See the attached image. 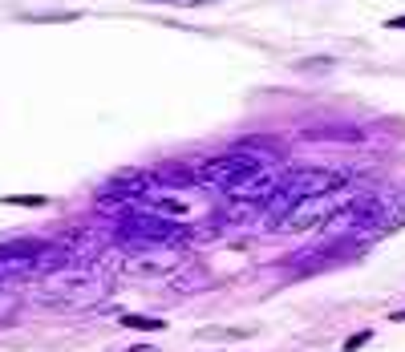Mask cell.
<instances>
[{"label": "cell", "instance_id": "obj_8", "mask_svg": "<svg viewBox=\"0 0 405 352\" xmlns=\"http://www.w3.org/2000/svg\"><path fill=\"white\" fill-rule=\"evenodd\" d=\"M369 340H373V332H369V328H365V332H353V336L345 340V352H357V349H365Z\"/></svg>", "mask_w": 405, "mask_h": 352}, {"label": "cell", "instance_id": "obj_1", "mask_svg": "<svg viewBox=\"0 0 405 352\" xmlns=\"http://www.w3.org/2000/svg\"><path fill=\"white\" fill-rule=\"evenodd\" d=\"M405 223V190H373V194H357L336 219H328V231L341 243H369L393 227Z\"/></svg>", "mask_w": 405, "mask_h": 352}, {"label": "cell", "instance_id": "obj_4", "mask_svg": "<svg viewBox=\"0 0 405 352\" xmlns=\"http://www.w3.org/2000/svg\"><path fill=\"white\" fill-rule=\"evenodd\" d=\"M256 175H264V158H260V154H251V150L219 154V158H211V162H203V166H199V178H207V182L223 186L227 194H231L235 186L251 182Z\"/></svg>", "mask_w": 405, "mask_h": 352}, {"label": "cell", "instance_id": "obj_2", "mask_svg": "<svg viewBox=\"0 0 405 352\" xmlns=\"http://www.w3.org/2000/svg\"><path fill=\"white\" fill-rule=\"evenodd\" d=\"M360 190L345 178L341 186H332V190H320V194H312V199H304V203H296L284 219L271 223V231H284V235H292V231H308V227H320V223L336 219L353 199H357Z\"/></svg>", "mask_w": 405, "mask_h": 352}, {"label": "cell", "instance_id": "obj_6", "mask_svg": "<svg viewBox=\"0 0 405 352\" xmlns=\"http://www.w3.org/2000/svg\"><path fill=\"white\" fill-rule=\"evenodd\" d=\"M122 324L126 328H146V332H162L167 328V320H154V316H122Z\"/></svg>", "mask_w": 405, "mask_h": 352}, {"label": "cell", "instance_id": "obj_5", "mask_svg": "<svg viewBox=\"0 0 405 352\" xmlns=\"http://www.w3.org/2000/svg\"><path fill=\"white\" fill-rule=\"evenodd\" d=\"M182 227L175 219H167V215H154V211H146V215H130V219L118 223V231H114V239L122 243V247H158V243H171V239H179Z\"/></svg>", "mask_w": 405, "mask_h": 352}, {"label": "cell", "instance_id": "obj_10", "mask_svg": "<svg viewBox=\"0 0 405 352\" xmlns=\"http://www.w3.org/2000/svg\"><path fill=\"white\" fill-rule=\"evenodd\" d=\"M389 320H397V324H405V312H393V316H389Z\"/></svg>", "mask_w": 405, "mask_h": 352}, {"label": "cell", "instance_id": "obj_9", "mask_svg": "<svg viewBox=\"0 0 405 352\" xmlns=\"http://www.w3.org/2000/svg\"><path fill=\"white\" fill-rule=\"evenodd\" d=\"M385 29H405V16H393V21H385Z\"/></svg>", "mask_w": 405, "mask_h": 352}, {"label": "cell", "instance_id": "obj_3", "mask_svg": "<svg viewBox=\"0 0 405 352\" xmlns=\"http://www.w3.org/2000/svg\"><path fill=\"white\" fill-rule=\"evenodd\" d=\"M345 178L332 175V171H292V175L280 178V190L271 194L268 203V227L275 219H284L296 203H304V199H312V194H320V190H332V186H341Z\"/></svg>", "mask_w": 405, "mask_h": 352}, {"label": "cell", "instance_id": "obj_7", "mask_svg": "<svg viewBox=\"0 0 405 352\" xmlns=\"http://www.w3.org/2000/svg\"><path fill=\"white\" fill-rule=\"evenodd\" d=\"M4 203H8V207H16V203H21V207H41L45 199H41V194H8Z\"/></svg>", "mask_w": 405, "mask_h": 352}]
</instances>
